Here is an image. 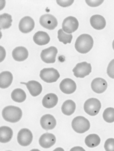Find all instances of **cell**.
<instances>
[{"label":"cell","mask_w":114,"mask_h":151,"mask_svg":"<svg viewBox=\"0 0 114 151\" xmlns=\"http://www.w3.org/2000/svg\"><path fill=\"white\" fill-rule=\"evenodd\" d=\"M94 41L91 35L83 34L79 36L75 42V49L81 54H86L89 52L93 47Z\"/></svg>","instance_id":"1"},{"label":"cell","mask_w":114,"mask_h":151,"mask_svg":"<svg viewBox=\"0 0 114 151\" xmlns=\"http://www.w3.org/2000/svg\"><path fill=\"white\" fill-rule=\"evenodd\" d=\"M2 116L6 121L15 123L21 119L22 111L19 107L15 106H7L2 110Z\"/></svg>","instance_id":"2"},{"label":"cell","mask_w":114,"mask_h":151,"mask_svg":"<svg viewBox=\"0 0 114 151\" xmlns=\"http://www.w3.org/2000/svg\"><path fill=\"white\" fill-rule=\"evenodd\" d=\"M72 128L76 132L83 134L90 129V123L86 117L77 116L74 117L72 121Z\"/></svg>","instance_id":"3"},{"label":"cell","mask_w":114,"mask_h":151,"mask_svg":"<svg viewBox=\"0 0 114 151\" xmlns=\"http://www.w3.org/2000/svg\"><path fill=\"white\" fill-rule=\"evenodd\" d=\"M101 108V103L96 98H90L85 102L84 109L85 112L91 116H95L99 113Z\"/></svg>","instance_id":"4"},{"label":"cell","mask_w":114,"mask_h":151,"mask_svg":"<svg viewBox=\"0 0 114 151\" xmlns=\"http://www.w3.org/2000/svg\"><path fill=\"white\" fill-rule=\"evenodd\" d=\"M41 79L47 83H55L60 77V73L55 68H44L40 72Z\"/></svg>","instance_id":"5"},{"label":"cell","mask_w":114,"mask_h":151,"mask_svg":"<svg viewBox=\"0 0 114 151\" xmlns=\"http://www.w3.org/2000/svg\"><path fill=\"white\" fill-rule=\"evenodd\" d=\"M74 75L78 78H84L88 76L92 71V67L91 64L87 62H82L76 65L73 70Z\"/></svg>","instance_id":"6"},{"label":"cell","mask_w":114,"mask_h":151,"mask_svg":"<svg viewBox=\"0 0 114 151\" xmlns=\"http://www.w3.org/2000/svg\"><path fill=\"white\" fill-rule=\"evenodd\" d=\"M79 27V22L74 16H68L65 18L62 24V29L67 34L76 31Z\"/></svg>","instance_id":"7"},{"label":"cell","mask_w":114,"mask_h":151,"mask_svg":"<svg viewBox=\"0 0 114 151\" xmlns=\"http://www.w3.org/2000/svg\"><path fill=\"white\" fill-rule=\"evenodd\" d=\"M57 52V49L54 46L44 49L41 51V60L46 64H54L55 62Z\"/></svg>","instance_id":"8"},{"label":"cell","mask_w":114,"mask_h":151,"mask_svg":"<svg viewBox=\"0 0 114 151\" xmlns=\"http://www.w3.org/2000/svg\"><path fill=\"white\" fill-rule=\"evenodd\" d=\"M39 22L42 27L48 30H54L58 25L56 18L50 14L42 15L39 19Z\"/></svg>","instance_id":"9"},{"label":"cell","mask_w":114,"mask_h":151,"mask_svg":"<svg viewBox=\"0 0 114 151\" xmlns=\"http://www.w3.org/2000/svg\"><path fill=\"white\" fill-rule=\"evenodd\" d=\"M33 138V134L28 129H22L18 133V143L22 147L29 146L32 143Z\"/></svg>","instance_id":"10"},{"label":"cell","mask_w":114,"mask_h":151,"mask_svg":"<svg viewBox=\"0 0 114 151\" xmlns=\"http://www.w3.org/2000/svg\"><path fill=\"white\" fill-rule=\"evenodd\" d=\"M35 27V22L30 16H25L20 19L19 22V30L22 33H29L33 30Z\"/></svg>","instance_id":"11"},{"label":"cell","mask_w":114,"mask_h":151,"mask_svg":"<svg viewBox=\"0 0 114 151\" xmlns=\"http://www.w3.org/2000/svg\"><path fill=\"white\" fill-rule=\"evenodd\" d=\"M60 88L62 92L65 94H72L76 90V84L69 78H66L61 82Z\"/></svg>","instance_id":"12"},{"label":"cell","mask_w":114,"mask_h":151,"mask_svg":"<svg viewBox=\"0 0 114 151\" xmlns=\"http://www.w3.org/2000/svg\"><path fill=\"white\" fill-rule=\"evenodd\" d=\"M39 145L44 149H49L54 146L56 142V137L53 134H43L39 138Z\"/></svg>","instance_id":"13"},{"label":"cell","mask_w":114,"mask_h":151,"mask_svg":"<svg viewBox=\"0 0 114 151\" xmlns=\"http://www.w3.org/2000/svg\"><path fill=\"white\" fill-rule=\"evenodd\" d=\"M91 89L97 93H102L105 91L107 88V83L102 78H95L91 82Z\"/></svg>","instance_id":"14"},{"label":"cell","mask_w":114,"mask_h":151,"mask_svg":"<svg viewBox=\"0 0 114 151\" xmlns=\"http://www.w3.org/2000/svg\"><path fill=\"white\" fill-rule=\"evenodd\" d=\"M40 123L44 130H50L54 129L56 126V119L51 114H45L41 117Z\"/></svg>","instance_id":"15"},{"label":"cell","mask_w":114,"mask_h":151,"mask_svg":"<svg viewBox=\"0 0 114 151\" xmlns=\"http://www.w3.org/2000/svg\"><path fill=\"white\" fill-rule=\"evenodd\" d=\"M20 84H25L27 87L29 92L33 97H37L39 96L42 91V85L36 81H30L28 83L21 82Z\"/></svg>","instance_id":"16"},{"label":"cell","mask_w":114,"mask_h":151,"mask_svg":"<svg viewBox=\"0 0 114 151\" xmlns=\"http://www.w3.org/2000/svg\"><path fill=\"white\" fill-rule=\"evenodd\" d=\"M29 52L25 47L19 46L15 48L12 52V58L17 62H22L28 58Z\"/></svg>","instance_id":"17"},{"label":"cell","mask_w":114,"mask_h":151,"mask_svg":"<svg viewBox=\"0 0 114 151\" xmlns=\"http://www.w3.org/2000/svg\"><path fill=\"white\" fill-rule=\"evenodd\" d=\"M90 24L96 30H102L106 27V19L102 16L99 14L93 15L90 18Z\"/></svg>","instance_id":"18"},{"label":"cell","mask_w":114,"mask_h":151,"mask_svg":"<svg viewBox=\"0 0 114 151\" xmlns=\"http://www.w3.org/2000/svg\"><path fill=\"white\" fill-rule=\"evenodd\" d=\"M33 41L38 45H45L50 41V37L47 32L38 31L33 36Z\"/></svg>","instance_id":"19"},{"label":"cell","mask_w":114,"mask_h":151,"mask_svg":"<svg viewBox=\"0 0 114 151\" xmlns=\"http://www.w3.org/2000/svg\"><path fill=\"white\" fill-rule=\"evenodd\" d=\"M13 81V75L10 71H3L0 74V87L6 89L11 86Z\"/></svg>","instance_id":"20"},{"label":"cell","mask_w":114,"mask_h":151,"mask_svg":"<svg viewBox=\"0 0 114 151\" xmlns=\"http://www.w3.org/2000/svg\"><path fill=\"white\" fill-rule=\"evenodd\" d=\"M58 103V97L55 93H50L46 95L42 101L43 106L46 108H52Z\"/></svg>","instance_id":"21"},{"label":"cell","mask_w":114,"mask_h":151,"mask_svg":"<svg viewBox=\"0 0 114 151\" xmlns=\"http://www.w3.org/2000/svg\"><path fill=\"white\" fill-rule=\"evenodd\" d=\"M13 131L11 128L3 126L0 128V142L6 143L9 142L12 138Z\"/></svg>","instance_id":"22"},{"label":"cell","mask_w":114,"mask_h":151,"mask_svg":"<svg viewBox=\"0 0 114 151\" xmlns=\"http://www.w3.org/2000/svg\"><path fill=\"white\" fill-rule=\"evenodd\" d=\"M76 107V103L73 100L65 101L61 106L62 113L65 115V116H71L75 111Z\"/></svg>","instance_id":"23"},{"label":"cell","mask_w":114,"mask_h":151,"mask_svg":"<svg viewBox=\"0 0 114 151\" xmlns=\"http://www.w3.org/2000/svg\"><path fill=\"white\" fill-rule=\"evenodd\" d=\"M85 143L89 148H94V147H97L100 143V138L97 134H91L86 137Z\"/></svg>","instance_id":"24"},{"label":"cell","mask_w":114,"mask_h":151,"mask_svg":"<svg viewBox=\"0 0 114 151\" xmlns=\"http://www.w3.org/2000/svg\"><path fill=\"white\" fill-rule=\"evenodd\" d=\"M11 99L16 103H23L26 99V93L21 88H16L12 91Z\"/></svg>","instance_id":"25"},{"label":"cell","mask_w":114,"mask_h":151,"mask_svg":"<svg viewBox=\"0 0 114 151\" xmlns=\"http://www.w3.org/2000/svg\"><path fill=\"white\" fill-rule=\"evenodd\" d=\"M12 22L11 15L4 13L0 15V29H7L11 27Z\"/></svg>","instance_id":"26"},{"label":"cell","mask_w":114,"mask_h":151,"mask_svg":"<svg viewBox=\"0 0 114 151\" xmlns=\"http://www.w3.org/2000/svg\"><path fill=\"white\" fill-rule=\"evenodd\" d=\"M57 38L59 41L64 44H70L73 40V35L67 34L63 31V29H59L57 32Z\"/></svg>","instance_id":"27"},{"label":"cell","mask_w":114,"mask_h":151,"mask_svg":"<svg viewBox=\"0 0 114 151\" xmlns=\"http://www.w3.org/2000/svg\"><path fill=\"white\" fill-rule=\"evenodd\" d=\"M103 119L106 123H112L114 122V108L109 107L107 108L104 111L103 114Z\"/></svg>","instance_id":"28"},{"label":"cell","mask_w":114,"mask_h":151,"mask_svg":"<svg viewBox=\"0 0 114 151\" xmlns=\"http://www.w3.org/2000/svg\"><path fill=\"white\" fill-rule=\"evenodd\" d=\"M104 149L106 151H114V139H107L104 143Z\"/></svg>","instance_id":"29"},{"label":"cell","mask_w":114,"mask_h":151,"mask_svg":"<svg viewBox=\"0 0 114 151\" xmlns=\"http://www.w3.org/2000/svg\"><path fill=\"white\" fill-rule=\"evenodd\" d=\"M107 74L108 76L114 79V59L111 60L107 68Z\"/></svg>","instance_id":"30"},{"label":"cell","mask_w":114,"mask_h":151,"mask_svg":"<svg viewBox=\"0 0 114 151\" xmlns=\"http://www.w3.org/2000/svg\"><path fill=\"white\" fill-rule=\"evenodd\" d=\"M56 3L62 7H67L73 5L74 0H57Z\"/></svg>","instance_id":"31"},{"label":"cell","mask_w":114,"mask_h":151,"mask_svg":"<svg viewBox=\"0 0 114 151\" xmlns=\"http://www.w3.org/2000/svg\"><path fill=\"white\" fill-rule=\"evenodd\" d=\"M86 3L91 7H97V6L103 3L104 1L103 0H101V1H99V0H93V1H92V0H86Z\"/></svg>","instance_id":"32"},{"label":"cell","mask_w":114,"mask_h":151,"mask_svg":"<svg viewBox=\"0 0 114 151\" xmlns=\"http://www.w3.org/2000/svg\"><path fill=\"white\" fill-rule=\"evenodd\" d=\"M0 62H2L6 57V51L5 48L3 47V46H0Z\"/></svg>","instance_id":"33"},{"label":"cell","mask_w":114,"mask_h":151,"mask_svg":"<svg viewBox=\"0 0 114 151\" xmlns=\"http://www.w3.org/2000/svg\"><path fill=\"white\" fill-rule=\"evenodd\" d=\"M76 150H81V151H85V149H84L82 147H75L72 148L70 149V151H76Z\"/></svg>","instance_id":"34"},{"label":"cell","mask_w":114,"mask_h":151,"mask_svg":"<svg viewBox=\"0 0 114 151\" xmlns=\"http://www.w3.org/2000/svg\"><path fill=\"white\" fill-rule=\"evenodd\" d=\"M0 3H1V9H0V10H3V8H4V6H5V3L6 1H3V0H1L0 1Z\"/></svg>","instance_id":"35"},{"label":"cell","mask_w":114,"mask_h":151,"mask_svg":"<svg viewBox=\"0 0 114 151\" xmlns=\"http://www.w3.org/2000/svg\"><path fill=\"white\" fill-rule=\"evenodd\" d=\"M57 150H62V151H63V150H64V149H62V148H57V149H55V150H54V151H57Z\"/></svg>","instance_id":"36"},{"label":"cell","mask_w":114,"mask_h":151,"mask_svg":"<svg viewBox=\"0 0 114 151\" xmlns=\"http://www.w3.org/2000/svg\"><path fill=\"white\" fill-rule=\"evenodd\" d=\"M112 47H113V50H114V40H113V43H112Z\"/></svg>","instance_id":"37"}]
</instances>
